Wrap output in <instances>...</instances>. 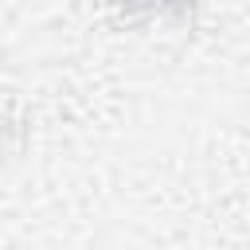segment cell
Returning <instances> with one entry per match:
<instances>
[{"label": "cell", "mask_w": 250, "mask_h": 250, "mask_svg": "<svg viewBox=\"0 0 250 250\" xmlns=\"http://www.w3.org/2000/svg\"><path fill=\"white\" fill-rule=\"evenodd\" d=\"M125 16H160V20H184L191 16L195 0H113Z\"/></svg>", "instance_id": "obj_1"}]
</instances>
